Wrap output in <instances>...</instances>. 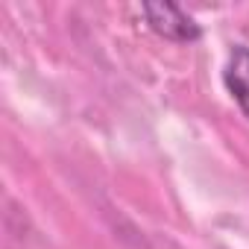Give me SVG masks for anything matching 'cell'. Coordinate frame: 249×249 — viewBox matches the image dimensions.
I'll list each match as a JSON object with an SVG mask.
<instances>
[{
  "label": "cell",
  "mask_w": 249,
  "mask_h": 249,
  "mask_svg": "<svg viewBox=\"0 0 249 249\" xmlns=\"http://www.w3.org/2000/svg\"><path fill=\"white\" fill-rule=\"evenodd\" d=\"M223 82L229 88V94L234 97V103L240 106V111L249 117V47L234 44L226 68H223Z\"/></svg>",
  "instance_id": "2"
},
{
  "label": "cell",
  "mask_w": 249,
  "mask_h": 249,
  "mask_svg": "<svg viewBox=\"0 0 249 249\" xmlns=\"http://www.w3.org/2000/svg\"><path fill=\"white\" fill-rule=\"evenodd\" d=\"M141 12H144L150 30L159 33V36L167 38V41L188 44V41H196V38L202 36L199 24H196L185 9H179L176 3H144Z\"/></svg>",
  "instance_id": "1"
}]
</instances>
